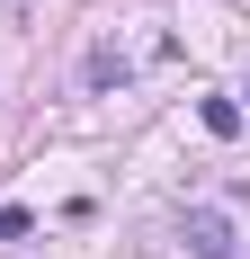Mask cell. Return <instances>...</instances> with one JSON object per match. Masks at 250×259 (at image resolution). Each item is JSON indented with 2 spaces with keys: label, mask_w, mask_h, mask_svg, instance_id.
Here are the masks:
<instances>
[{
  "label": "cell",
  "mask_w": 250,
  "mask_h": 259,
  "mask_svg": "<svg viewBox=\"0 0 250 259\" xmlns=\"http://www.w3.org/2000/svg\"><path fill=\"white\" fill-rule=\"evenodd\" d=\"M179 233H188L197 259H241V233H232L224 206H188V214H179Z\"/></svg>",
  "instance_id": "6da1fadb"
},
{
  "label": "cell",
  "mask_w": 250,
  "mask_h": 259,
  "mask_svg": "<svg viewBox=\"0 0 250 259\" xmlns=\"http://www.w3.org/2000/svg\"><path fill=\"white\" fill-rule=\"evenodd\" d=\"M197 116H205V134H215V143H232V134H241V107H232V99H205Z\"/></svg>",
  "instance_id": "7a4b0ae2"
},
{
  "label": "cell",
  "mask_w": 250,
  "mask_h": 259,
  "mask_svg": "<svg viewBox=\"0 0 250 259\" xmlns=\"http://www.w3.org/2000/svg\"><path fill=\"white\" fill-rule=\"evenodd\" d=\"M27 233V206H0V241H18Z\"/></svg>",
  "instance_id": "3957f363"
},
{
  "label": "cell",
  "mask_w": 250,
  "mask_h": 259,
  "mask_svg": "<svg viewBox=\"0 0 250 259\" xmlns=\"http://www.w3.org/2000/svg\"><path fill=\"white\" fill-rule=\"evenodd\" d=\"M241 99H250V90H241Z\"/></svg>",
  "instance_id": "277c9868"
}]
</instances>
